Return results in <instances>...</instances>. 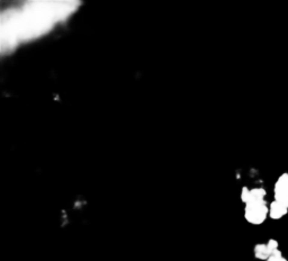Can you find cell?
<instances>
[{"instance_id": "6da1fadb", "label": "cell", "mask_w": 288, "mask_h": 261, "mask_svg": "<svg viewBox=\"0 0 288 261\" xmlns=\"http://www.w3.org/2000/svg\"><path fill=\"white\" fill-rule=\"evenodd\" d=\"M269 215V210L267 207V203L263 200L250 201L245 204L244 217L249 223L253 225H260L265 222L267 216Z\"/></svg>"}, {"instance_id": "7a4b0ae2", "label": "cell", "mask_w": 288, "mask_h": 261, "mask_svg": "<svg viewBox=\"0 0 288 261\" xmlns=\"http://www.w3.org/2000/svg\"><path fill=\"white\" fill-rule=\"evenodd\" d=\"M275 200L288 208V173H283L275 184Z\"/></svg>"}, {"instance_id": "3957f363", "label": "cell", "mask_w": 288, "mask_h": 261, "mask_svg": "<svg viewBox=\"0 0 288 261\" xmlns=\"http://www.w3.org/2000/svg\"><path fill=\"white\" fill-rule=\"evenodd\" d=\"M288 213V208L286 206H284L283 204H280L278 201L274 200L270 204V207H269V216H270L272 219H279L283 216Z\"/></svg>"}, {"instance_id": "277c9868", "label": "cell", "mask_w": 288, "mask_h": 261, "mask_svg": "<svg viewBox=\"0 0 288 261\" xmlns=\"http://www.w3.org/2000/svg\"><path fill=\"white\" fill-rule=\"evenodd\" d=\"M271 252L269 251V249L267 247V244H257L254 247V256L257 259L260 260H268V258L270 257Z\"/></svg>"}, {"instance_id": "5b68a950", "label": "cell", "mask_w": 288, "mask_h": 261, "mask_svg": "<svg viewBox=\"0 0 288 261\" xmlns=\"http://www.w3.org/2000/svg\"><path fill=\"white\" fill-rule=\"evenodd\" d=\"M266 196V190L262 188H253L250 190V201H259V200H263ZM246 203V204H248Z\"/></svg>"}, {"instance_id": "8992f818", "label": "cell", "mask_w": 288, "mask_h": 261, "mask_svg": "<svg viewBox=\"0 0 288 261\" xmlns=\"http://www.w3.org/2000/svg\"><path fill=\"white\" fill-rule=\"evenodd\" d=\"M241 199L243 203H248L250 200V190L246 187H243L242 188V193H241Z\"/></svg>"}, {"instance_id": "52a82bcc", "label": "cell", "mask_w": 288, "mask_h": 261, "mask_svg": "<svg viewBox=\"0 0 288 261\" xmlns=\"http://www.w3.org/2000/svg\"><path fill=\"white\" fill-rule=\"evenodd\" d=\"M267 247H268V249H269V251L272 253V251H275V250L278 249V242L274 239H270L269 241H268V243H267Z\"/></svg>"}, {"instance_id": "ba28073f", "label": "cell", "mask_w": 288, "mask_h": 261, "mask_svg": "<svg viewBox=\"0 0 288 261\" xmlns=\"http://www.w3.org/2000/svg\"><path fill=\"white\" fill-rule=\"evenodd\" d=\"M267 261H287V259L286 258H284L283 256L281 257H275V256H270V257L268 258V260Z\"/></svg>"}, {"instance_id": "9c48e42d", "label": "cell", "mask_w": 288, "mask_h": 261, "mask_svg": "<svg viewBox=\"0 0 288 261\" xmlns=\"http://www.w3.org/2000/svg\"><path fill=\"white\" fill-rule=\"evenodd\" d=\"M270 256H275V257H281L283 254H281V251H279V250L277 249V250H275V251H272V253H271Z\"/></svg>"}]
</instances>
